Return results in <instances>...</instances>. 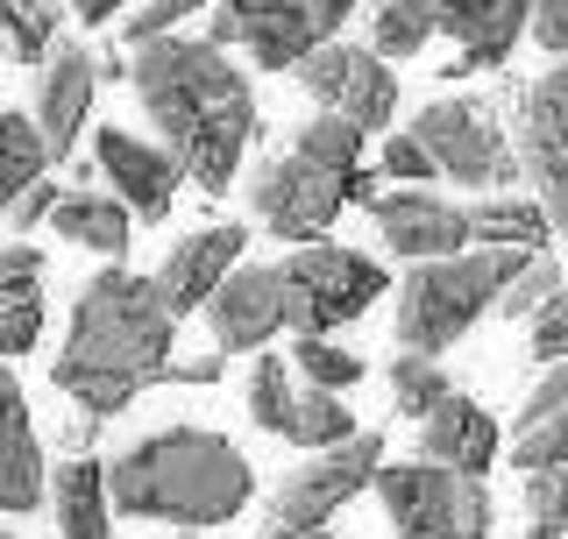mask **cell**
I'll list each match as a JSON object with an SVG mask.
<instances>
[{"instance_id":"74e56055","label":"cell","mask_w":568,"mask_h":539,"mask_svg":"<svg viewBox=\"0 0 568 539\" xmlns=\"http://www.w3.org/2000/svg\"><path fill=\"white\" fill-rule=\"evenodd\" d=\"M532 43L547 50V58L555 64H568V0H540V8H532Z\"/></svg>"},{"instance_id":"4fadbf2b","label":"cell","mask_w":568,"mask_h":539,"mask_svg":"<svg viewBox=\"0 0 568 539\" xmlns=\"http://www.w3.org/2000/svg\"><path fill=\"white\" fill-rule=\"evenodd\" d=\"M540 0H434V29L455 43V58L440 79H476V71H505V58L519 50V35L532 29Z\"/></svg>"},{"instance_id":"9a60e30c","label":"cell","mask_w":568,"mask_h":539,"mask_svg":"<svg viewBox=\"0 0 568 539\" xmlns=\"http://www.w3.org/2000/svg\"><path fill=\"white\" fill-rule=\"evenodd\" d=\"M206 327L221 355H256L271 348V334L284 327V284L277 263H235L221 277V292L206 298Z\"/></svg>"},{"instance_id":"cb8c5ba5","label":"cell","mask_w":568,"mask_h":539,"mask_svg":"<svg viewBox=\"0 0 568 539\" xmlns=\"http://www.w3.org/2000/svg\"><path fill=\"white\" fill-rule=\"evenodd\" d=\"M36 177H50L43 129H36L29 114H0V221H8V206L22 200Z\"/></svg>"},{"instance_id":"ba28073f","label":"cell","mask_w":568,"mask_h":539,"mask_svg":"<svg viewBox=\"0 0 568 539\" xmlns=\"http://www.w3.org/2000/svg\"><path fill=\"white\" fill-rule=\"evenodd\" d=\"M405 135L434 156L440 177L484 192V200H490V192H505V185H519V150H511L505 121H497L484 100H426L419 121Z\"/></svg>"},{"instance_id":"44dd1931","label":"cell","mask_w":568,"mask_h":539,"mask_svg":"<svg viewBox=\"0 0 568 539\" xmlns=\"http://www.w3.org/2000/svg\"><path fill=\"white\" fill-rule=\"evenodd\" d=\"M50 511L64 539H114V497H106V469L93 455H71L64 469H50Z\"/></svg>"},{"instance_id":"d590c367","label":"cell","mask_w":568,"mask_h":539,"mask_svg":"<svg viewBox=\"0 0 568 539\" xmlns=\"http://www.w3.org/2000/svg\"><path fill=\"white\" fill-rule=\"evenodd\" d=\"M555 411H568V363H547V376L532 384V398L519 405V434H532V426H547Z\"/></svg>"},{"instance_id":"4316f807","label":"cell","mask_w":568,"mask_h":539,"mask_svg":"<svg viewBox=\"0 0 568 539\" xmlns=\"http://www.w3.org/2000/svg\"><path fill=\"white\" fill-rule=\"evenodd\" d=\"M292 156H306V164L334 171V177L348 185V177L363 171V129H355V121H342V114H313L306 129L292 135Z\"/></svg>"},{"instance_id":"f1b7e54d","label":"cell","mask_w":568,"mask_h":539,"mask_svg":"<svg viewBox=\"0 0 568 539\" xmlns=\"http://www.w3.org/2000/svg\"><path fill=\"white\" fill-rule=\"evenodd\" d=\"M292 369L306 376L313 390H334V398L363 384V355H348L342 340H320V334H306V340L292 348Z\"/></svg>"},{"instance_id":"52a82bcc","label":"cell","mask_w":568,"mask_h":539,"mask_svg":"<svg viewBox=\"0 0 568 539\" xmlns=\"http://www.w3.org/2000/svg\"><path fill=\"white\" fill-rule=\"evenodd\" d=\"M377 497L390 511L398 539H490V482L484 476H455L434 461H398L377 476Z\"/></svg>"},{"instance_id":"e575fe53","label":"cell","mask_w":568,"mask_h":539,"mask_svg":"<svg viewBox=\"0 0 568 539\" xmlns=\"http://www.w3.org/2000/svg\"><path fill=\"white\" fill-rule=\"evenodd\" d=\"M532 355L540 363H568V284L532 313Z\"/></svg>"},{"instance_id":"d6986e66","label":"cell","mask_w":568,"mask_h":539,"mask_svg":"<svg viewBox=\"0 0 568 539\" xmlns=\"http://www.w3.org/2000/svg\"><path fill=\"white\" fill-rule=\"evenodd\" d=\"M50 497V461H43V440L29 426V398L8 369H0V511L22 518Z\"/></svg>"},{"instance_id":"ee69618b","label":"cell","mask_w":568,"mask_h":539,"mask_svg":"<svg viewBox=\"0 0 568 539\" xmlns=\"http://www.w3.org/2000/svg\"><path fill=\"white\" fill-rule=\"evenodd\" d=\"M0 539H22V532H8V526H0Z\"/></svg>"},{"instance_id":"7bdbcfd3","label":"cell","mask_w":568,"mask_h":539,"mask_svg":"<svg viewBox=\"0 0 568 539\" xmlns=\"http://www.w3.org/2000/svg\"><path fill=\"white\" fill-rule=\"evenodd\" d=\"M306 539H348V532H306Z\"/></svg>"},{"instance_id":"1f68e13d","label":"cell","mask_w":568,"mask_h":539,"mask_svg":"<svg viewBox=\"0 0 568 539\" xmlns=\"http://www.w3.org/2000/svg\"><path fill=\"white\" fill-rule=\"evenodd\" d=\"M526 511H532V526L568 539V461H555V469H526Z\"/></svg>"},{"instance_id":"603a6c76","label":"cell","mask_w":568,"mask_h":539,"mask_svg":"<svg viewBox=\"0 0 568 539\" xmlns=\"http://www.w3.org/2000/svg\"><path fill=\"white\" fill-rule=\"evenodd\" d=\"M469 235L490 248H519V256H547V213L540 200H519V192H490V200L469 206Z\"/></svg>"},{"instance_id":"2e32d148","label":"cell","mask_w":568,"mask_h":539,"mask_svg":"<svg viewBox=\"0 0 568 539\" xmlns=\"http://www.w3.org/2000/svg\"><path fill=\"white\" fill-rule=\"evenodd\" d=\"M93 93H100V58L85 43H58L43 64H36V129H43V150L50 164H64L71 142H79L85 114H93Z\"/></svg>"},{"instance_id":"836d02e7","label":"cell","mask_w":568,"mask_h":539,"mask_svg":"<svg viewBox=\"0 0 568 539\" xmlns=\"http://www.w3.org/2000/svg\"><path fill=\"white\" fill-rule=\"evenodd\" d=\"M206 0H150L142 14H129V50H142V43H156V35H178V22L185 14H200Z\"/></svg>"},{"instance_id":"ac0fdd59","label":"cell","mask_w":568,"mask_h":539,"mask_svg":"<svg viewBox=\"0 0 568 539\" xmlns=\"http://www.w3.org/2000/svg\"><path fill=\"white\" fill-rule=\"evenodd\" d=\"M242 248H248V235L235 221H213V227H200V235H185L164 256V270H156V298H164V313L171 319H185V313H206V298L221 292V277L242 263Z\"/></svg>"},{"instance_id":"30bf717a","label":"cell","mask_w":568,"mask_h":539,"mask_svg":"<svg viewBox=\"0 0 568 539\" xmlns=\"http://www.w3.org/2000/svg\"><path fill=\"white\" fill-rule=\"evenodd\" d=\"M511 150H519V177L540 185V213L555 242L568 248V64H555L519 93V142Z\"/></svg>"},{"instance_id":"7a4b0ae2","label":"cell","mask_w":568,"mask_h":539,"mask_svg":"<svg viewBox=\"0 0 568 539\" xmlns=\"http://www.w3.org/2000/svg\"><path fill=\"white\" fill-rule=\"evenodd\" d=\"M171 340H178V319L164 313L156 284L114 263L71 305V334H64V355L50 363V384L106 426L114 411H129L142 390H156L171 376Z\"/></svg>"},{"instance_id":"5bb4252c","label":"cell","mask_w":568,"mask_h":539,"mask_svg":"<svg viewBox=\"0 0 568 539\" xmlns=\"http://www.w3.org/2000/svg\"><path fill=\"white\" fill-rule=\"evenodd\" d=\"M369 221H377L384 248H390V256H405V263H440V256H462V242H476L469 235V206L434 200L426 185L384 192V200L369 206Z\"/></svg>"},{"instance_id":"8992f818","label":"cell","mask_w":568,"mask_h":539,"mask_svg":"<svg viewBox=\"0 0 568 539\" xmlns=\"http://www.w3.org/2000/svg\"><path fill=\"white\" fill-rule=\"evenodd\" d=\"M377 476H384V434H348L342 447H320V455H306L271 490V505H263V539L327 532L342 505H355L363 490H377Z\"/></svg>"},{"instance_id":"d4e9b609","label":"cell","mask_w":568,"mask_h":539,"mask_svg":"<svg viewBox=\"0 0 568 539\" xmlns=\"http://www.w3.org/2000/svg\"><path fill=\"white\" fill-rule=\"evenodd\" d=\"M369 43L377 58H413V50H426V35H434V0H369Z\"/></svg>"},{"instance_id":"b9f144b4","label":"cell","mask_w":568,"mask_h":539,"mask_svg":"<svg viewBox=\"0 0 568 539\" xmlns=\"http://www.w3.org/2000/svg\"><path fill=\"white\" fill-rule=\"evenodd\" d=\"M526 539H561V532H547V526H532V532H526Z\"/></svg>"},{"instance_id":"7402d4cb","label":"cell","mask_w":568,"mask_h":539,"mask_svg":"<svg viewBox=\"0 0 568 539\" xmlns=\"http://www.w3.org/2000/svg\"><path fill=\"white\" fill-rule=\"evenodd\" d=\"M50 227H58L64 242H79V248H93V256H121L129 248V227H135V213L114 200V192H93V185H79V192H64L58 213H50Z\"/></svg>"},{"instance_id":"484cf974","label":"cell","mask_w":568,"mask_h":539,"mask_svg":"<svg viewBox=\"0 0 568 539\" xmlns=\"http://www.w3.org/2000/svg\"><path fill=\"white\" fill-rule=\"evenodd\" d=\"M58 0H0V58L43 64L58 50Z\"/></svg>"},{"instance_id":"60d3db41","label":"cell","mask_w":568,"mask_h":539,"mask_svg":"<svg viewBox=\"0 0 568 539\" xmlns=\"http://www.w3.org/2000/svg\"><path fill=\"white\" fill-rule=\"evenodd\" d=\"M71 14H79V22H114L121 0H71Z\"/></svg>"},{"instance_id":"f546056e","label":"cell","mask_w":568,"mask_h":539,"mask_svg":"<svg viewBox=\"0 0 568 539\" xmlns=\"http://www.w3.org/2000/svg\"><path fill=\"white\" fill-rule=\"evenodd\" d=\"M561 284H568V277H561L555 256H526V263L505 277V292H497V319H532L547 298L561 292Z\"/></svg>"},{"instance_id":"d6a6232c","label":"cell","mask_w":568,"mask_h":539,"mask_svg":"<svg viewBox=\"0 0 568 539\" xmlns=\"http://www.w3.org/2000/svg\"><path fill=\"white\" fill-rule=\"evenodd\" d=\"M555 461H568V411H555L547 426H532V434L511 440V469H555Z\"/></svg>"},{"instance_id":"f6af8a7d","label":"cell","mask_w":568,"mask_h":539,"mask_svg":"<svg viewBox=\"0 0 568 539\" xmlns=\"http://www.w3.org/2000/svg\"><path fill=\"white\" fill-rule=\"evenodd\" d=\"M185 539H192V532H185Z\"/></svg>"},{"instance_id":"3957f363","label":"cell","mask_w":568,"mask_h":539,"mask_svg":"<svg viewBox=\"0 0 568 539\" xmlns=\"http://www.w3.org/2000/svg\"><path fill=\"white\" fill-rule=\"evenodd\" d=\"M106 497H114L121 518L200 532L242 518L248 497H256V476H248L242 447L213 426H156L106 461Z\"/></svg>"},{"instance_id":"8fae6325","label":"cell","mask_w":568,"mask_h":539,"mask_svg":"<svg viewBox=\"0 0 568 539\" xmlns=\"http://www.w3.org/2000/svg\"><path fill=\"white\" fill-rule=\"evenodd\" d=\"M342 206H348V185H342V177L306 164V156H292V150H284V156H263V164L248 171V213H256L277 242L327 235Z\"/></svg>"},{"instance_id":"277c9868","label":"cell","mask_w":568,"mask_h":539,"mask_svg":"<svg viewBox=\"0 0 568 539\" xmlns=\"http://www.w3.org/2000/svg\"><path fill=\"white\" fill-rule=\"evenodd\" d=\"M519 248H462L440 263H413V277L398 284V348L405 355H440L484 313H497V292L519 270Z\"/></svg>"},{"instance_id":"6da1fadb","label":"cell","mask_w":568,"mask_h":539,"mask_svg":"<svg viewBox=\"0 0 568 539\" xmlns=\"http://www.w3.org/2000/svg\"><path fill=\"white\" fill-rule=\"evenodd\" d=\"M129 85L156 142L192 185L200 192L235 185L248 142H256V93L227 64V50H213L206 35H156L129 58Z\"/></svg>"},{"instance_id":"f35d334b","label":"cell","mask_w":568,"mask_h":539,"mask_svg":"<svg viewBox=\"0 0 568 539\" xmlns=\"http://www.w3.org/2000/svg\"><path fill=\"white\" fill-rule=\"evenodd\" d=\"M58 200H64V192H58V185H50V177H36V185L22 192V200H14V206H8V227H14V235H29V227H43V221H50V213H58Z\"/></svg>"},{"instance_id":"4dcf8cb0","label":"cell","mask_w":568,"mask_h":539,"mask_svg":"<svg viewBox=\"0 0 568 539\" xmlns=\"http://www.w3.org/2000/svg\"><path fill=\"white\" fill-rule=\"evenodd\" d=\"M43 334V284H0V355H29Z\"/></svg>"},{"instance_id":"ab89813d","label":"cell","mask_w":568,"mask_h":539,"mask_svg":"<svg viewBox=\"0 0 568 539\" xmlns=\"http://www.w3.org/2000/svg\"><path fill=\"white\" fill-rule=\"evenodd\" d=\"M0 284H43V248L36 242H0Z\"/></svg>"},{"instance_id":"5b68a950","label":"cell","mask_w":568,"mask_h":539,"mask_svg":"<svg viewBox=\"0 0 568 539\" xmlns=\"http://www.w3.org/2000/svg\"><path fill=\"white\" fill-rule=\"evenodd\" d=\"M277 284H284V327H292L298 340H306V334L334 340V327L363 319L369 305L390 292L384 263L363 256V248H342V242L292 248V256L277 263Z\"/></svg>"},{"instance_id":"83f0119b","label":"cell","mask_w":568,"mask_h":539,"mask_svg":"<svg viewBox=\"0 0 568 539\" xmlns=\"http://www.w3.org/2000/svg\"><path fill=\"white\" fill-rule=\"evenodd\" d=\"M455 384L448 369L434 363V355H390V411H405V419H434V405H448Z\"/></svg>"},{"instance_id":"8d00e7d4","label":"cell","mask_w":568,"mask_h":539,"mask_svg":"<svg viewBox=\"0 0 568 539\" xmlns=\"http://www.w3.org/2000/svg\"><path fill=\"white\" fill-rule=\"evenodd\" d=\"M377 164H384V177H398V185H426V177H434V156H426L413 135H384Z\"/></svg>"},{"instance_id":"ffe728a7","label":"cell","mask_w":568,"mask_h":539,"mask_svg":"<svg viewBox=\"0 0 568 539\" xmlns=\"http://www.w3.org/2000/svg\"><path fill=\"white\" fill-rule=\"evenodd\" d=\"M419 461L434 469H455V476H490L497 461V419L476 398H455L434 405V419H419Z\"/></svg>"},{"instance_id":"9c48e42d","label":"cell","mask_w":568,"mask_h":539,"mask_svg":"<svg viewBox=\"0 0 568 539\" xmlns=\"http://www.w3.org/2000/svg\"><path fill=\"white\" fill-rule=\"evenodd\" d=\"M248 419H256L263 434L306 447V455H320V447H342L348 434H363V426H355V411L334 398V390H313L306 376L292 369V355H271V348L248 363Z\"/></svg>"},{"instance_id":"e0dca14e","label":"cell","mask_w":568,"mask_h":539,"mask_svg":"<svg viewBox=\"0 0 568 539\" xmlns=\"http://www.w3.org/2000/svg\"><path fill=\"white\" fill-rule=\"evenodd\" d=\"M93 156H100V177L114 185V200L135 213V221H164L185 171L171 164L164 142H142L129 129H93Z\"/></svg>"},{"instance_id":"7c38bea8","label":"cell","mask_w":568,"mask_h":539,"mask_svg":"<svg viewBox=\"0 0 568 539\" xmlns=\"http://www.w3.org/2000/svg\"><path fill=\"white\" fill-rule=\"evenodd\" d=\"M292 79L320 100V114H342L363 135L390 129V114H398V71L363 43H320L313 58H298Z\"/></svg>"}]
</instances>
